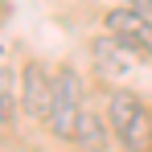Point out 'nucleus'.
I'll return each mask as SVG.
<instances>
[{
    "instance_id": "f257e3e1",
    "label": "nucleus",
    "mask_w": 152,
    "mask_h": 152,
    "mask_svg": "<svg viewBox=\"0 0 152 152\" xmlns=\"http://www.w3.org/2000/svg\"><path fill=\"white\" fill-rule=\"evenodd\" d=\"M107 124L127 152H152V111L136 91H111L107 95Z\"/></svg>"
},
{
    "instance_id": "20e7f679",
    "label": "nucleus",
    "mask_w": 152,
    "mask_h": 152,
    "mask_svg": "<svg viewBox=\"0 0 152 152\" xmlns=\"http://www.w3.org/2000/svg\"><path fill=\"white\" fill-rule=\"evenodd\" d=\"M21 107H25L29 119L50 124V107H53V74L41 66V62H29L25 74H21Z\"/></svg>"
},
{
    "instance_id": "6e6552de",
    "label": "nucleus",
    "mask_w": 152,
    "mask_h": 152,
    "mask_svg": "<svg viewBox=\"0 0 152 152\" xmlns=\"http://www.w3.org/2000/svg\"><path fill=\"white\" fill-rule=\"evenodd\" d=\"M0 119H8V99H4V86H0Z\"/></svg>"
},
{
    "instance_id": "f03ea898",
    "label": "nucleus",
    "mask_w": 152,
    "mask_h": 152,
    "mask_svg": "<svg viewBox=\"0 0 152 152\" xmlns=\"http://www.w3.org/2000/svg\"><path fill=\"white\" fill-rule=\"evenodd\" d=\"M82 78L74 66H62L53 74V107H50V132L58 140H74L78 119H82Z\"/></svg>"
},
{
    "instance_id": "39448f33",
    "label": "nucleus",
    "mask_w": 152,
    "mask_h": 152,
    "mask_svg": "<svg viewBox=\"0 0 152 152\" xmlns=\"http://www.w3.org/2000/svg\"><path fill=\"white\" fill-rule=\"evenodd\" d=\"M91 58H95V66H99L103 78H127L132 70H136V62H140V53L127 50L119 37H95L91 41Z\"/></svg>"
},
{
    "instance_id": "0eeeda50",
    "label": "nucleus",
    "mask_w": 152,
    "mask_h": 152,
    "mask_svg": "<svg viewBox=\"0 0 152 152\" xmlns=\"http://www.w3.org/2000/svg\"><path fill=\"white\" fill-rule=\"evenodd\" d=\"M127 4H132V8H140L144 17H152V0H127Z\"/></svg>"
},
{
    "instance_id": "423d86ee",
    "label": "nucleus",
    "mask_w": 152,
    "mask_h": 152,
    "mask_svg": "<svg viewBox=\"0 0 152 152\" xmlns=\"http://www.w3.org/2000/svg\"><path fill=\"white\" fill-rule=\"evenodd\" d=\"M74 144H78V148H86V152H103V148H107V119L95 115V111L86 107V111H82V119H78Z\"/></svg>"
},
{
    "instance_id": "7ed1b4c3",
    "label": "nucleus",
    "mask_w": 152,
    "mask_h": 152,
    "mask_svg": "<svg viewBox=\"0 0 152 152\" xmlns=\"http://www.w3.org/2000/svg\"><path fill=\"white\" fill-rule=\"evenodd\" d=\"M107 33L111 37H119L127 50H136L140 58H152V17H144L140 8H111L107 12Z\"/></svg>"
}]
</instances>
